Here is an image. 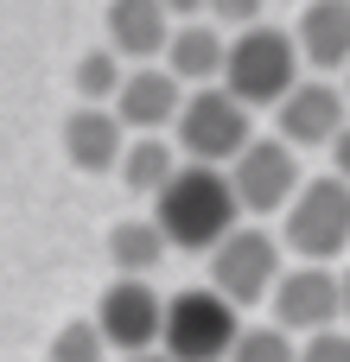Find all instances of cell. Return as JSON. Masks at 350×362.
<instances>
[{
	"label": "cell",
	"instance_id": "obj_1",
	"mask_svg": "<svg viewBox=\"0 0 350 362\" xmlns=\"http://www.w3.org/2000/svg\"><path fill=\"white\" fill-rule=\"evenodd\" d=\"M236 216H242V197H236L230 172L198 165V159H185L172 172V185L153 197V223L166 229L172 248H217L236 229Z\"/></svg>",
	"mask_w": 350,
	"mask_h": 362
},
{
	"label": "cell",
	"instance_id": "obj_2",
	"mask_svg": "<svg viewBox=\"0 0 350 362\" xmlns=\"http://www.w3.org/2000/svg\"><path fill=\"white\" fill-rule=\"evenodd\" d=\"M300 83V38L281 25H236L230 57H223V89L242 95L249 108H274Z\"/></svg>",
	"mask_w": 350,
	"mask_h": 362
},
{
	"label": "cell",
	"instance_id": "obj_3",
	"mask_svg": "<svg viewBox=\"0 0 350 362\" xmlns=\"http://www.w3.org/2000/svg\"><path fill=\"white\" fill-rule=\"evenodd\" d=\"M242 305H230L217 286H191V293H172L166 299V331H159V350L172 362H230L236 337H242Z\"/></svg>",
	"mask_w": 350,
	"mask_h": 362
},
{
	"label": "cell",
	"instance_id": "obj_4",
	"mask_svg": "<svg viewBox=\"0 0 350 362\" xmlns=\"http://www.w3.org/2000/svg\"><path fill=\"white\" fill-rule=\"evenodd\" d=\"M172 140H179V153L198 159V165H230V159L255 140L249 102L230 95L223 83H204V89L185 95V108H179V121H172Z\"/></svg>",
	"mask_w": 350,
	"mask_h": 362
},
{
	"label": "cell",
	"instance_id": "obj_5",
	"mask_svg": "<svg viewBox=\"0 0 350 362\" xmlns=\"http://www.w3.org/2000/svg\"><path fill=\"white\" fill-rule=\"evenodd\" d=\"M281 242L300 255V261H338L350 248V185L332 172V178H306L293 191V204L281 210Z\"/></svg>",
	"mask_w": 350,
	"mask_h": 362
},
{
	"label": "cell",
	"instance_id": "obj_6",
	"mask_svg": "<svg viewBox=\"0 0 350 362\" xmlns=\"http://www.w3.org/2000/svg\"><path fill=\"white\" fill-rule=\"evenodd\" d=\"M281 242L268 229H230L217 248H210V286L230 299V305H268L274 280H281Z\"/></svg>",
	"mask_w": 350,
	"mask_h": 362
},
{
	"label": "cell",
	"instance_id": "obj_7",
	"mask_svg": "<svg viewBox=\"0 0 350 362\" xmlns=\"http://www.w3.org/2000/svg\"><path fill=\"white\" fill-rule=\"evenodd\" d=\"M268 312H274L281 331L319 337V331H332V325L344 318V280H338L325 261H300V267H287V274L274 280Z\"/></svg>",
	"mask_w": 350,
	"mask_h": 362
},
{
	"label": "cell",
	"instance_id": "obj_8",
	"mask_svg": "<svg viewBox=\"0 0 350 362\" xmlns=\"http://www.w3.org/2000/svg\"><path fill=\"white\" fill-rule=\"evenodd\" d=\"M223 172H230V185H236L242 210H255V216L287 210V204H293V191L306 185V178H300V146H287L281 134H274V140H249Z\"/></svg>",
	"mask_w": 350,
	"mask_h": 362
},
{
	"label": "cell",
	"instance_id": "obj_9",
	"mask_svg": "<svg viewBox=\"0 0 350 362\" xmlns=\"http://www.w3.org/2000/svg\"><path fill=\"white\" fill-rule=\"evenodd\" d=\"M96 325L108 337V350L134 356V350H159V331H166V293H153L140 274H115L96 299Z\"/></svg>",
	"mask_w": 350,
	"mask_h": 362
},
{
	"label": "cell",
	"instance_id": "obj_10",
	"mask_svg": "<svg viewBox=\"0 0 350 362\" xmlns=\"http://www.w3.org/2000/svg\"><path fill=\"white\" fill-rule=\"evenodd\" d=\"M108 108L128 121V134H166V127L179 121V108H185V83H179L166 64H134V70L121 76V95H115Z\"/></svg>",
	"mask_w": 350,
	"mask_h": 362
},
{
	"label": "cell",
	"instance_id": "obj_11",
	"mask_svg": "<svg viewBox=\"0 0 350 362\" xmlns=\"http://www.w3.org/2000/svg\"><path fill=\"white\" fill-rule=\"evenodd\" d=\"M274 134L287 146H332L344 134V89H332V83H293L274 102Z\"/></svg>",
	"mask_w": 350,
	"mask_h": 362
},
{
	"label": "cell",
	"instance_id": "obj_12",
	"mask_svg": "<svg viewBox=\"0 0 350 362\" xmlns=\"http://www.w3.org/2000/svg\"><path fill=\"white\" fill-rule=\"evenodd\" d=\"M128 121L108 108V102H77L70 115H64V159L77 165V172H115L121 165V153H128Z\"/></svg>",
	"mask_w": 350,
	"mask_h": 362
},
{
	"label": "cell",
	"instance_id": "obj_13",
	"mask_svg": "<svg viewBox=\"0 0 350 362\" xmlns=\"http://www.w3.org/2000/svg\"><path fill=\"white\" fill-rule=\"evenodd\" d=\"M172 6L166 0H108V45L128 64H153L172 45Z\"/></svg>",
	"mask_w": 350,
	"mask_h": 362
},
{
	"label": "cell",
	"instance_id": "obj_14",
	"mask_svg": "<svg viewBox=\"0 0 350 362\" xmlns=\"http://www.w3.org/2000/svg\"><path fill=\"white\" fill-rule=\"evenodd\" d=\"M223 57H230V38H223L217 19H179L159 64H166L185 89H204V83H223Z\"/></svg>",
	"mask_w": 350,
	"mask_h": 362
},
{
	"label": "cell",
	"instance_id": "obj_15",
	"mask_svg": "<svg viewBox=\"0 0 350 362\" xmlns=\"http://www.w3.org/2000/svg\"><path fill=\"white\" fill-rule=\"evenodd\" d=\"M300 57L319 70H350V0H300Z\"/></svg>",
	"mask_w": 350,
	"mask_h": 362
},
{
	"label": "cell",
	"instance_id": "obj_16",
	"mask_svg": "<svg viewBox=\"0 0 350 362\" xmlns=\"http://www.w3.org/2000/svg\"><path fill=\"white\" fill-rule=\"evenodd\" d=\"M179 165H185L179 140H166V134H134L115 172H121V185H128L134 197H159V191L172 185V172H179Z\"/></svg>",
	"mask_w": 350,
	"mask_h": 362
},
{
	"label": "cell",
	"instance_id": "obj_17",
	"mask_svg": "<svg viewBox=\"0 0 350 362\" xmlns=\"http://www.w3.org/2000/svg\"><path fill=\"white\" fill-rule=\"evenodd\" d=\"M166 248H172V242H166V229H159L153 216H147V223L128 216V223L108 229V261H115V274H140V280H147V274L166 261Z\"/></svg>",
	"mask_w": 350,
	"mask_h": 362
},
{
	"label": "cell",
	"instance_id": "obj_18",
	"mask_svg": "<svg viewBox=\"0 0 350 362\" xmlns=\"http://www.w3.org/2000/svg\"><path fill=\"white\" fill-rule=\"evenodd\" d=\"M121 64H128V57H121L115 45L83 51V57H77V95H83V102H115V95H121V76H128Z\"/></svg>",
	"mask_w": 350,
	"mask_h": 362
},
{
	"label": "cell",
	"instance_id": "obj_19",
	"mask_svg": "<svg viewBox=\"0 0 350 362\" xmlns=\"http://www.w3.org/2000/svg\"><path fill=\"white\" fill-rule=\"evenodd\" d=\"M51 362H108V337L96 318H70L57 337H51Z\"/></svg>",
	"mask_w": 350,
	"mask_h": 362
},
{
	"label": "cell",
	"instance_id": "obj_20",
	"mask_svg": "<svg viewBox=\"0 0 350 362\" xmlns=\"http://www.w3.org/2000/svg\"><path fill=\"white\" fill-rule=\"evenodd\" d=\"M230 362H300V350H293V331H281V325H255V331L236 337Z\"/></svg>",
	"mask_w": 350,
	"mask_h": 362
},
{
	"label": "cell",
	"instance_id": "obj_21",
	"mask_svg": "<svg viewBox=\"0 0 350 362\" xmlns=\"http://www.w3.org/2000/svg\"><path fill=\"white\" fill-rule=\"evenodd\" d=\"M300 362H350V331H319V337H306L300 344Z\"/></svg>",
	"mask_w": 350,
	"mask_h": 362
},
{
	"label": "cell",
	"instance_id": "obj_22",
	"mask_svg": "<svg viewBox=\"0 0 350 362\" xmlns=\"http://www.w3.org/2000/svg\"><path fill=\"white\" fill-rule=\"evenodd\" d=\"M204 19H217V25H255L261 19V0H210Z\"/></svg>",
	"mask_w": 350,
	"mask_h": 362
},
{
	"label": "cell",
	"instance_id": "obj_23",
	"mask_svg": "<svg viewBox=\"0 0 350 362\" xmlns=\"http://www.w3.org/2000/svg\"><path fill=\"white\" fill-rule=\"evenodd\" d=\"M332 165H338V178L350 185V121H344V134L332 140Z\"/></svg>",
	"mask_w": 350,
	"mask_h": 362
},
{
	"label": "cell",
	"instance_id": "obj_24",
	"mask_svg": "<svg viewBox=\"0 0 350 362\" xmlns=\"http://www.w3.org/2000/svg\"><path fill=\"white\" fill-rule=\"evenodd\" d=\"M166 6H172V19H204L210 0H166Z\"/></svg>",
	"mask_w": 350,
	"mask_h": 362
},
{
	"label": "cell",
	"instance_id": "obj_25",
	"mask_svg": "<svg viewBox=\"0 0 350 362\" xmlns=\"http://www.w3.org/2000/svg\"><path fill=\"white\" fill-rule=\"evenodd\" d=\"M121 362H172L166 350H134V356H121Z\"/></svg>",
	"mask_w": 350,
	"mask_h": 362
},
{
	"label": "cell",
	"instance_id": "obj_26",
	"mask_svg": "<svg viewBox=\"0 0 350 362\" xmlns=\"http://www.w3.org/2000/svg\"><path fill=\"white\" fill-rule=\"evenodd\" d=\"M338 280H344V325H350V267L338 274Z\"/></svg>",
	"mask_w": 350,
	"mask_h": 362
}]
</instances>
